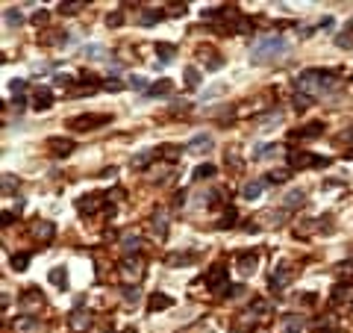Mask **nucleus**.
<instances>
[{"label": "nucleus", "instance_id": "nucleus-1", "mask_svg": "<svg viewBox=\"0 0 353 333\" xmlns=\"http://www.w3.org/2000/svg\"><path fill=\"white\" fill-rule=\"evenodd\" d=\"M336 71H327V68H306L294 80V88L297 94H306V98H318V94H327L330 88L336 86Z\"/></svg>", "mask_w": 353, "mask_h": 333}, {"label": "nucleus", "instance_id": "nucleus-2", "mask_svg": "<svg viewBox=\"0 0 353 333\" xmlns=\"http://www.w3.org/2000/svg\"><path fill=\"white\" fill-rule=\"evenodd\" d=\"M288 53V41L283 35H262L256 38L250 47V59L253 65H271V62H280Z\"/></svg>", "mask_w": 353, "mask_h": 333}, {"label": "nucleus", "instance_id": "nucleus-3", "mask_svg": "<svg viewBox=\"0 0 353 333\" xmlns=\"http://www.w3.org/2000/svg\"><path fill=\"white\" fill-rule=\"evenodd\" d=\"M206 286H209L215 295H230V292H233V286L227 283V265H224V263L209 265V271H206Z\"/></svg>", "mask_w": 353, "mask_h": 333}, {"label": "nucleus", "instance_id": "nucleus-4", "mask_svg": "<svg viewBox=\"0 0 353 333\" xmlns=\"http://www.w3.org/2000/svg\"><path fill=\"white\" fill-rule=\"evenodd\" d=\"M288 165H291L294 171H300V168H312V165L327 168V165H330V159H327V157H315V154H306V151H300V148H294V151H288Z\"/></svg>", "mask_w": 353, "mask_h": 333}, {"label": "nucleus", "instance_id": "nucleus-5", "mask_svg": "<svg viewBox=\"0 0 353 333\" xmlns=\"http://www.w3.org/2000/svg\"><path fill=\"white\" fill-rule=\"evenodd\" d=\"M121 277H124V280L138 283L141 277H144V263H141L138 257H130V260H124V263H121Z\"/></svg>", "mask_w": 353, "mask_h": 333}, {"label": "nucleus", "instance_id": "nucleus-6", "mask_svg": "<svg viewBox=\"0 0 353 333\" xmlns=\"http://www.w3.org/2000/svg\"><path fill=\"white\" fill-rule=\"evenodd\" d=\"M112 121V115H77V118H71V127L74 130H94V127H100V124Z\"/></svg>", "mask_w": 353, "mask_h": 333}, {"label": "nucleus", "instance_id": "nucleus-7", "mask_svg": "<svg viewBox=\"0 0 353 333\" xmlns=\"http://www.w3.org/2000/svg\"><path fill=\"white\" fill-rule=\"evenodd\" d=\"M321 133H324V124L315 121V124H306V127L291 130V133H288V139H291V141H303V139H315V136H321Z\"/></svg>", "mask_w": 353, "mask_h": 333}, {"label": "nucleus", "instance_id": "nucleus-8", "mask_svg": "<svg viewBox=\"0 0 353 333\" xmlns=\"http://www.w3.org/2000/svg\"><path fill=\"white\" fill-rule=\"evenodd\" d=\"M288 280H291V268H288V265H280V268H277V271L271 274L268 286H271V289H274V292H283V289H286V283H288Z\"/></svg>", "mask_w": 353, "mask_h": 333}, {"label": "nucleus", "instance_id": "nucleus-9", "mask_svg": "<svg viewBox=\"0 0 353 333\" xmlns=\"http://www.w3.org/2000/svg\"><path fill=\"white\" fill-rule=\"evenodd\" d=\"M103 207V198L100 195H83V198H80V201H77V210L80 212H85V215H91V212H97Z\"/></svg>", "mask_w": 353, "mask_h": 333}, {"label": "nucleus", "instance_id": "nucleus-10", "mask_svg": "<svg viewBox=\"0 0 353 333\" xmlns=\"http://www.w3.org/2000/svg\"><path fill=\"white\" fill-rule=\"evenodd\" d=\"M212 145H215V141H212L209 133H197L194 139L188 141V151H194V154H206V151H212Z\"/></svg>", "mask_w": 353, "mask_h": 333}, {"label": "nucleus", "instance_id": "nucleus-11", "mask_svg": "<svg viewBox=\"0 0 353 333\" xmlns=\"http://www.w3.org/2000/svg\"><path fill=\"white\" fill-rule=\"evenodd\" d=\"M53 104V91L51 88H35V94H33V106L38 109V112H44V109H51Z\"/></svg>", "mask_w": 353, "mask_h": 333}, {"label": "nucleus", "instance_id": "nucleus-12", "mask_svg": "<svg viewBox=\"0 0 353 333\" xmlns=\"http://www.w3.org/2000/svg\"><path fill=\"white\" fill-rule=\"evenodd\" d=\"M41 304H44L41 292H35V289H27V292H24V298H21V310H24V313H30L33 307H41Z\"/></svg>", "mask_w": 353, "mask_h": 333}, {"label": "nucleus", "instance_id": "nucleus-13", "mask_svg": "<svg viewBox=\"0 0 353 333\" xmlns=\"http://www.w3.org/2000/svg\"><path fill=\"white\" fill-rule=\"evenodd\" d=\"M33 233H35V239H38V242H53V233H56V227H53L51 221H35Z\"/></svg>", "mask_w": 353, "mask_h": 333}, {"label": "nucleus", "instance_id": "nucleus-14", "mask_svg": "<svg viewBox=\"0 0 353 333\" xmlns=\"http://www.w3.org/2000/svg\"><path fill=\"white\" fill-rule=\"evenodd\" d=\"M235 263H238V271H241V274H253V271H256V254H238V257H235Z\"/></svg>", "mask_w": 353, "mask_h": 333}, {"label": "nucleus", "instance_id": "nucleus-15", "mask_svg": "<svg viewBox=\"0 0 353 333\" xmlns=\"http://www.w3.org/2000/svg\"><path fill=\"white\" fill-rule=\"evenodd\" d=\"M168 307H174V298H168L165 292H153V295H150V313L168 310Z\"/></svg>", "mask_w": 353, "mask_h": 333}, {"label": "nucleus", "instance_id": "nucleus-16", "mask_svg": "<svg viewBox=\"0 0 353 333\" xmlns=\"http://www.w3.org/2000/svg\"><path fill=\"white\" fill-rule=\"evenodd\" d=\"M47 145H51V151L56 154V157H68V154L74 151V141L71 139H51Z\"/></svg>", "mask_w": 353, "mask_h": 333}, {"label": "nucleus", "instance_id": "nucleus-17", "mask_svg": "<svg viewBox=\"0 0 353 333\" xmlns=\"http://www.w3.org/2000/svg\"><path fill=\"white\" fill-rule=\"evenodd\" d=\"M262 189H265V183H262V180H250V183H244L241 195H244L247 201H256V198L262 195Z\"/></svg>", "mask_w": 353, "mask_h": 333}, {"label": "nucleus", "instance_id": "nucleus-18", "mask_svg": "<svg viewBox=\"0 0 353 333\" xmlns=\"http://www.w3.org/2000/svg\"><path fill=\"white\" fill-rule=\"evenodd\" d=\"M91 324V316L85 313V310H74V316H71V327L74 330H85Z\"/></svg>", "mask_w": 353, "mask_h": 333}, {"label": "nucleus", "instance_id": "nucleus-19", "mask_svg": "<svg viewBox=\"0 0 353 333\" xmlns=\"http://www.w3.org/2000/svg\"><path fill=\"white\" fill-rule=\"evenodd\" d=\"M194 260H197V254H194V251H185V254H171V257H168V265H174V268H177V265L194 263Z\"/></svg>", "mask_w": 353, "mask_h": 333}, {"label": "nucleus", "instance_id": "nucleus-20", "mask_svg": "<svg viewBox=\"0 0 353 333\" xmlns=\"http://www.w3.org/2000/svg\"><path fill=\"white\" fill-rule=\"evenodd\" d=\"M171 91V80H159V83H153L150 88H147V94L150 98H159V94H168Z\"/></svg>", "mask_w": 353, "mask_h": 333}, {"label": "nucleus", "instance_id": "nucleus-21", "mask_svg": "<svg viewBox=\"0 0 353 333\" xmlns=\"http://www.w3.org/2000/svg\"><path fill=\"white\" fill-rule=\"evenodd\" d=\"M277 151V145H271V141H262V145H256V151H253V159H265L271 157Z\"/></svg>", "mask_w": 353, "mask_h": 333}, {"label": "nucleus", "instance_id": "nucleus-22", "mask_svg": "<svg viewBox=\"0 0 353 333\" xmlns=\"http://www.w3.org/2000/svg\"><path fill=\"white\" fill-rule=\"evenodd\" d=\"M215 171H218V168L209 165V162H206V165H197V168H194V180H209V177H215Z\"/></svg>", "mask_w": 353, "mask_h": 333}, {"label": "nucleus", "instance_id": "nucleus-23", "mask_svg": "<svg viewBox=\"0 0 353 333\" xmlns=\"http://www.w3.org/2000/svg\"><path fill=\"white\" fill-rule=\"evenodd\" d=\"M300 327H303L300 316H286V327H283V333H300Z\"/></svg>", "mask_w": 353, "mask_h": 333}, {"label": "nucleus", "instance_id": "nucleus-24", "mask_svg": "<svg viewBox=\"0 0 353 333\" xmlns=\"http://www.w3.org/2000/svg\"><path fill=\"white\" fill-rule=\"evenodd\" d=\"M306 204V195L300 192V189H294V192L286 195V207H303Z\"/></svg>", "mask_w": 353, "mask_h": 333}, {"label": "nucleus", "instance_id": "nucleus-25", "mask_svg": "<svg viewBox=\"0 0 353 333\" xmlns=\"http://www.w3.org/2000/svg\"><path fill=\"white\" fill-rule=\"evenodd\" d=\"M338 274H341V283H353V260H344L338 265Z\"/></svg>", "mask_w": 353, "mask_h": 333}, {"label": "nucleus", "instance_id": "nucleus-26", "mask_svg": "<svg viewBox=\"0 0 353 333\" xmlns=\"http://www.w3.org/2000/svg\"><path fill=\"white\" fill-rule=\"evenodd\" d=\"M315 327H318V330H324V333H336L338 321H336V316H327V318H321Z\"/></svg>", "mask_w": 353, "mask_h": 333}, {"label": "nucleus", "instance_id": "nucleus-27", "mask_svg": "<svg viewBox=\"0 0 353 333\" xmlns=\"http://www.w3.org/2000/svg\"><path fill=\"white\" fill-rule=\"evenodd\" d=\"M51 283H56V286H62V289H65V286H68V271H65V268H53V271H51Z\"/></svg>", "mask_w": 353, "mask_h": 333}, {"label": "nucleus", "instance_id": "nucleus-28", "mask_svg": "<svg viewBox=\"0 0 353 333\" xmlns=\"http://www.w3.org/2000/svg\"><path fill=\"white\" fill-rule=\"evenodd\" d=\"M3 21H6L9 27H21V21H24V15H21L18 9H6V15H3Z\"/></svg>", "mask_w": 353, "mask_h": 333}, {"label": "nucleus", "instance_id": "nucleus-29", "mask_svg": "<svg viewBox=\"0 0 353 333\" xmlns=\"http://www.w3.org/2000/svg\"><path fill=\"white\" fill-rule=\"evenodd\" d=\"M197 83H200L197 68H194V65H188V68H185V86H188V88H197Z\"/></svg>", "mask_w": 353, "mask_h": 333}, {"label": "nucleus", "instance_id": "nucleus-30", "mask_svg": "<svg viewBox=\"0 0 353 333\" xmlns=\"http://www.w3.org/2000/svg\"><path fill=\"white\" fill-rule=\"evenodd\" d=\"M218 227H221V230H230V227H235V210H233V207H230V210L224 212V218L218 221Z\"/></svg>", "mask_w": 353, "mask_h": 333}, {"label": "nucleus", "instance_id": "nucleus-31", "mask_svg": "<svg viewBox=\"0 0 353 333\" xmlns=\"http://www.w3.org/2000/svg\"><path fill=\"white\" fill-rule=\"evenodd\" d=\"M15 330H38L35 318H15Z\"/></svg>", "mask_w": 353, "mask_h": 333}, {"label": "nucleus", "instance_id": "nucleus-32", "mask_svg": "<svg viewBox=\"0 0 353 333\" xmlns=\"http://www.w3.org/2000/svg\"><path fill=\"white\" fill-rule=\"evenodd\" d=\"M268 183H286L288 180V171L286 168H277V171H268V177H265Z\"/></svg>", "mask_w": 353, "mask_h": 333}, {"label": "nucleus", "instance_id": "nucleus-33", "mask_svg": "<svg viewBox=\"0 0 353 333\" xmlns=\"http://www.w3.org/2000/svg\"><path fill=\"white\" fill-rule=\"evenodd\" d=\"M153 221H156V236L165 239V233H168V218H165V215H156Z\"/></svg>", "mask_w": 353, "mask_h": 333}, {"label": "nucleus", "instance_id": "nucleus-34", "mask_svg": "<svg viewBox=\"0 0 353 333\" xmlns=\"http://www.w3.org/2000/svg\"><path fill=\"white\" fill-rule=\"evenodd\" d=\"M156 51H159V59H162V62H171V59H174V47L165 44V41H162V44H156Z\"/></svg>", "mask_w": 353, "mask_h": 333}, {"label": "nucleus", "instance_id": "nucleus-35", "mask_svg": "<svg viewBox=\"0 0 353 333\" xmlns=\"http://www.w3.org/2000/svg\"><path fill=\"white\" fill-rule=\"evenodd\" d=\"M27 263H30V254H15V257H12V268H15V271H24Z\"/></svg>", "mask_w": 353, "mask_h": 333}, {"label": "nucleus", "instance_id": "nucleus-36", "mask_svg": "<svg viewBox=\"0 0 353 333\" xmlns=\"http://www.w3.org/2000/svg\"><path fill=\"white\" fill-rule=\"evenodd\" d=\"M156 21H162V12H150V9L141 12V24H144V27H150V24H156Z\"/></svg>", "mask_w": 353, "mask_h": 333}, {"label": "nucleus", "instance_id": "nucleus-37", "mask_svg": "<svg viewBox=\"0 0 353 333\" xmlns=\"http://www.w3.org/2000/svg\"><path fill=\"white\" fill-rule=\"evenodd\" d=\"M121 245H124V251H130V254H135L141 242H138V236H124V242H121Z\"/></svg>", "mask_w": 353, "mask_h": 333}, {"label": "nucleus", "instance_id": "nucleus-38", "mask_svg": "<svg viewBox=\"0 0 353 333\" xmlns=\"http://www.w3.org/2000/svg\"><path fill=\"white\" fill-rule=\"evenodd\" d=\"M150 159H153V151H144V154H135L130 162H133L135 168H141V165H144V162H150Z\"/></svg>", "mask_w": 353, "mask_h": 333}, {"label": "nucleus", "instance_id": "nucleus-39", "mask_svg": "<svg viewBox=\"0 0 353 333\" xmlns=\"http://www.w3.org/2000/svg\"><path fill=\"white\" fill-rule=\"evenodd\" d=\"M162 157L171 159V162H174V159H180V148H174V145H162Z\"/></svg>", "mask_w": 353, "mask_h": 333}, {"label": "nucleus", "instance_id": "nucleus-40", "mask_svg": "<svg viewBox=\"0 0 353 333\" xmlns=\"http://www.w3.org/2000/svg\"><path fill=\"white\" fill-rule=\"evenodd\" d=\"M262 218H265V221H268L271 227H277V224H283V212H265V215H262Z\"/></svg>", "mask_w": 353, "mask_h": 333}, {"label": "nucleus", "instance_id": "nucleus-41", "mask_svg": "<svg viewBox=\"0 0 353 333\" xmlns=\"http://www.w3.org/2000/svg\"><path fill=\"white\" fill-rule=\"evenodd\" d=\"M103 53L106 51H103L100 44H88V47H85V56H91V59H97V56H103Z\"/></svg>", "mask_w": 353, "mask_h": 333}, {"label": "nucleus", "instance_id": "nucleus-42", "mask_svg": "<svg viewBox=\"0 0 353 333\" xmlns=\"http://www.w3.org/2000/svg\"><path fill=\"white\" fill-rule=\"evenodd\" d=\"M80 6H83V3H59V9H62L65 15H74V12H77Z\"/></svg>", "mask_w": 353, "mask_h": 333}, {"label": "nucleus", "instance_id": "nucleus-43", "mask_svg": "<svg viewBox=\"0 0 353 333\" xmlns=\"http://www.w3.org/2000/svg\"><path fill=\"white\" fill-rule=\"evenodd\" d=\"M338 298H347V283L336 286V292H333V301H338Z\"/></svg>", "mask_w": 353, "mask_h": 333}, {"label": "nucleus", "instance_id": "nucleus-44", "mask_svg": "<svg viewBox=\"0 0 353 333\" xmlns=\"http://www.w3.org/2000/svg\"><path fill=\"white\" fill-rule=\"evenodd\" d=\"M336 44H341V47H350V44H353V38H350L347 33H344V35H336Z\"/></svg>", "mask_w": 353, "mask_h": 333}, {"label": "nucleus", "instance_id": "nucleus-45", "mask_svg": "<svg viewBox=\"0 0 353 333\" xmlns=\"http://www.w3.org/2000/svg\"><path fill=\"white\" fill-rule=\"evenodd\" d=\"M15 186H18L15 177H3V192H9V189H15Z\"/></svg>", "mask_w": 353, "mask_h": 333}, {"label": "nucleus", "instance_id": "nucleus-46", "mask_svg": "<svg viewBox=\"0 0 353 333\" xmlns=\"http://www.w3.org/2000/svg\"><path fill=\"white\" fill-rule=\"evenodd\" d=\"M124 298H127V301H138V289H135V286L124 289Z\"/></svg>", "mask_w": 353, "mask_h": 333}, {"label": "nucleus", "instance_id": "nucleus-47", "mask_svg": "<svg viewBox=\"0 0 353 333\" xmlns=\"http://www.w3.org/2000/svg\"><path fill=\"white\" fill-rule=\"evenodd\" d=\"M71 83V77L68 74H59V77H53V86H68Z\"/></svg>", "mask_w": 353, "mask_h": 333}, {"label": "nucleus", "instance_id": "nucleus-48", "mask_svg": "<svg viewBox=\"0 0 353 333\" xmlns=\"http://www.w3.org/2000/svg\"><path fill=\"white\" fill-rule=\"evenodd\" d=\"M24 86H27V83H24V80H15V83H12V86H9V88H12V91H15V98H18V94H21V91H24Z\"/></svg>", "mask_w": 353, "mask_h": 333}, {"label": "nucleus", "instance_id": "nucleus-49", "mask_svg": "<svg viewBox=\"0 0 353 333\" xmlns=\"http://www.w3.org/2000/svg\"><path fill=\"white\" fill-rule=\"evenodd\" d=\"M294 101H297V109H306V106H309V98H306V94H297Z\"/></svg>", "mask_w": 353, "mask_h": 333}, {"label": "nucleus", "instance_id": "nucleus-50", "mask_svg": "<svg viewBox=\"0 0 353 333\" xmlns=\"http://www.w3.org/2000/svg\"><path fill=\"white\" fill-rule=\"evenodd\" d=\"M130 86H133V88H144V80H141V77H130Z\"/></svg>", "mask_w": 353, "mask_h": 333}, {"label": "nucleus", "instance_id": "nucleus-51", "mask_svg": "<svg viewBox=\"0 0 353 333\" xmlns=\"http://www.w3.org/2000/svg\"><path fill=\"white\" fill-rule=\"evenodd\" d=\"M12 104H15V109H24V106H27V98L18 94V98H12Z\"/></svg>", "mask_w": 353, "mask_h": 333}]
</instances>
